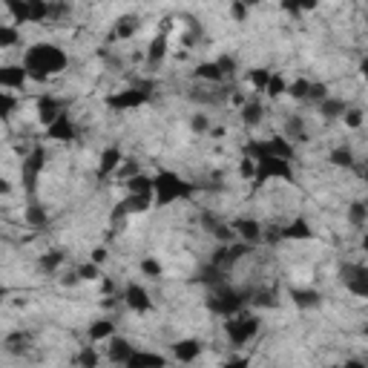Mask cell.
Masks as SVG:
<instances>
[{
	"instance_id": "obj_20",
	"label": "cell",
	"mask_w": 368,
	"mask_h": 368,
	"mask_svg": "<svg viewBox=\"0 0 368 368\" xmlns=\"http://www.w3.org/2000/svg\"><path fill=\"white\" fill-rule=\"evenodd\" d=\"M87 334H89L92 342H107L110 337L118 334V325H115V320H95V323L87 328Z\"/></svg>"
},
{
	"instance_id": "obj_15",
	"label": "cell",
	"mask_w": 368,
	"mask_h": 368,
	"mask_svg": "<svg viewBox=\"0 0 368 368\" xmlns=\"http://www.w3.org/2000/svg\"><path fill=\"white\" fill-rule=\"evenodd\" d=\"M121 161H124V153H121V147H107V150L101 153V159H98V176L101 179H110L118 173Z\"/></svg>"
},
{
	"instance_id": "obj_19",
	"label": "cell",
	"mask_w": 368,
	"mask_h": 368,
	"mask_svg": "<svg viewBox=\"0 0 368 368\" xmlns=\"http://www.w3.org/2000/svg\"><path fill=\"white\" fill-rule=\"evenodd\" d=\"M233 230L242 236L244 244H253L262 239V225L256 222V219H239V222H233Z\"/></svg>"
},
{
	"instance_id": "obj_10",
	"label": "cell",
	"mask_w": 368,
	"mask_h": 368,
	"mask_svg": "<svg viewBox=\"0 0 368 368\" xmlns=\"http://www.w3.org/2000/svg\"><path fill=\"white\" fill-rule=\"evenodd\" d=\"M135 348H138V346H133V339L115 334V337H110V339H107V360H110V362H115V365H124V362L133 357V351H135Z\"/></svg>"
},
{
	"instance_id": "obj_7",
	"label": "cell",
	"mask_w": 368,
	"mask_h": 368,
	"mask_svg": "<svg viewBox=\"0 0 368 368\" xmlns=\"http://www.w3.org/2000/svg\"><path fill=\"white\" fill-rule=\"evenodd\" d=\"M29 84V75L27 69H23V64H3L0 66V89L3 92H17Z\"/></svg>"
},
{
	"instance_id": "obj_8",
	"label": "cell",
	"mask_w": 368,
	"mask_h": 368,
	"mask_svg": "<svg viewBox=\"0 0 368 368\" xmlns=\"http://www.w3.org/2000/svg\"><path fill=\"white\" fill-rule=\"evenodd\" d=\"M46 138L49 141H75L78 138V127H75V121L69 118V112H61L52 124L46 127Z\"/></svg>"
},
{
	"instance_id": "obj_12",
	"label": "cell",
	"mask_w": 368,
	"mask_h": 368,
	"mask_svg": "<svg viewBox=\"0 0 368 368\" xmlns=\"http://www.w3.org/2000/svg\"><path fill=\"white\" fill-rule=\"evenodd\" d=\"M167 55H170V35L159 32L150 43H147V49H144V61L150 64V66H159Z\"/></svg>"
},
{
	"instance_id": "obj_6",
	"label": "cell",
	"mask_w": 368,
	"mask_h": 368,
	"mask_svg": "<svg viewBox=\"0 0 368 368\" xmlns=\"http://www.w3.org/2000/svg\"><path fill=\"white\" fill-rule=\"evenodd\" d=\"M150 101V87L141 84V87H130V89H121L115 95L107 98V104L115 110H138L141 104Z\"/></svg>"
},
{
	"instance_id": "obj_13",
	"label": "cell",
	"mask_w": 368,
	"mask_h": 368,
	"mask_svg": "<svg viewBox=\"0 0 368 368\" xmlns=\"http://www.w3.org/2000/svg\"><path fill=\"white\" fill-rule=\"evenodd\" d=\"M124 368H167V357L147 348H135L133 357L124 362Z\"/></svg>"
},
{
	"instance_id": "obj_17",
	"label": "cell",
	"mask_w": 368,
	"mask_h": 368,
	"mask_svg": "<svg viewBox=\"0 0 368 368\" xmlns=\"http://www.w3.org/2000/svg\"><path fill=\"white\" fill-rule=\"evenodd\" d=\"M193 78H199V81H207V84H222L228 75L222 69H219V64L216 61H202L199 66L193 69Z\"/></svg>"
},
{
	"instance_id": "obj_38",
	"label": "cell",
	"mask_w": 368,
	"mask_h": 368,
	"mask_svg": "<svg viewBox=\"0 0 368 368\" xmlns=\"http://www.w3.org/2000/svg\"><path fill=\"white\" fill-rule=\"evenodd\" d=\"M15 193V184L9 176H0V196H12Z\"/></svg>"
},
{
	"instance_id": "obj_24",
	"label": "cell",
	"mask_w": 368,
	"mask_h": 368,
	"mask_svg": "<svg viewBox=\"0 0 368 368\" xmlns=\"http://www.w3.org/2000/svg\"><path fill=\"white\" fill-rule=\"evenodd\" d=\"M346 219L357 228V230H362L365 228V222H368V207H365V202H351L348 207H346Z\"/></svg>"
},
{
	"instance_id": "obj_18",
	"label": "cell",
	"mask_w": 368,
	"mask_h": 368,
	"mask_svg": "<svg viewBox=\"0 0 368 368\" xmlns=\"http://www.w3.org/2000/svg\"><path fill=\"white\" fill-rule=\"evenodd\" d=\"M124 187H127V196H153V176H147V173H138L124 179Z\"/></svg>"
},
{
	"instance_id": "obj_2",
	"label": "cell",
	"mask_w": 368,
	"mask_h": 368,
	"mask_svg": "<svg viewBox=\"0 0 368 368\" xmlns=\"http://www.w3.org/2000/svg\"><path fill=\"white\" fill-rule=\"evenodd\" d=\"M190 196V184L173 173V170H161L159 176H153V207H170Z\"/></svg>"
},
{
	"instance_id": "obj_30",
	"label": "cell",
	"mask_w": 368,
	"mask_h": 368,
	"mask_svg": "<svg viewBox=\"0 0 368 368\" xmlns=\"http://www.w3.org/2000/svg\"><path fill=\"white\" fill-rule=\"evenodd\" d=\"M271 78V69H251L248 72V84L253 92H265V84Z\"/></svg>"
},
{
	"instance_id": "obj_32",
	"label": "cell",
	"mask_w": 368,
	"mask_h": 368,
	"mask_svg": "<svg viewBox=\"0 0 368 368\" xmlns=\"http://www.w3.org/2000/svg\"><path fill=\"white\" fill-rule=\"evenodd\" d=\"M190 127H193V133L207 135V133L213 130V121H210V115H205V112H196L193 121H190Z\"/></svg>"
},
{
	"instance_id": "obj_23",
	"label": "cell",
	"mask_w": 368,
	"mask_h": 368,
	"mask_svg": "<svg viewBox=\"0 0 368 368\" xmlns=\"http://www.w3.org/2000/svg\"><path fill=\"white\" fill-rule=\"evenodd\" d=\"M138 274L147 277V279H161L164 277V265L156 256H141L138 259Z\"/></svg>"
},
{
	"instance_id": "obj_39",
	"label": "cell",
	"mask_w": 368,
	"mask_h": 368,
	"mask_svg": "<svg viewBox=\"0 0 368 368\" xmlns=\"http://www.w3.org/2000/svg\"><path fill=\"white\" fill-rule=\"evenodd\" d=\"M342 368H368V365H365L360 357H348V360H346V365H342Z\"/></svg>"
},
{
	"instance_id": "obj_3",
	"label": "cell",
	"mask_w": 368,
	"mask_h": 368,
	"mask_svg": "<svg viewBox=\"0 0 368 368\" xmlns=\"http://www.w3.org/2000/svg\"><path fill=\"white\" fill-rule=\"evenodd\" d=\"M253 161H256L253 179H251V187H253V190L265 187L267 182H274V179H279V182H293V167H290V161L277 159V156H259V159H253Z\"/></svg>"
},
{
	"instance_id": "obj_27",
	"label": "cell",
	"mask_w": 368,
	"mask_h": 368,
	"mask_svg": "<svg viewBox=\"0 0 368 368\" xmlns=\"http://www.w3.org/2000/svg\"><path fill=\"white\" fill-rule=\"evenodd\" d=\"M339 118H342V124H346V130H362V124H365L362 107H346V112Z\"/></svg>"
},
{
	"instance_id": "obj_26",
	"label": "cell",
	"mask_w": 368,
	"mask_h": 368,
	"mask_svg": "<svg viewBox=\"0 0 368 368\" xmlns=\"http://www.w3.org/2000/svg\"><path fill=\"white\" fill-rule=\"evenodd\" d=\"M308 92H311V81L308 78H297V81H288L285 98H290V101H308Z\"/></svg>"
},
{
	"instance_id": "obj_14",
	"label": "cell",
	"mask_w": 368,
	"mask_h": 368,
	"mask_svg": "<svg viewBox=\"0 0 368 368\" xmlns=\"http://www.w3.org/2000/svg\"><path fill=\"white\" fill-rule=\"evenodd\" d=\"M64 110H61V104L55 101V98L52 95H41L38 98V107H35V115H38V124L46 130L49 124H52V121L61 115Z\"/></svg>"
},
{
	"instance_id": "obj_5",
	"label": "cell",
	"mask_w": 368,
	"mask_h": 368,
	"mask_svg": "<svg viewBox=\"0 0 368 368\" xmlns=\"http://www.w3.org/2000/svg\"><path fill=\"white\" fill-rule=\"evenodd\" d=\"M121 300H124V305L133 311V314H150L156 308L153 297H150V290H147L141 282H127L124 285V293H121Z\"/></svg>"
},
{
	"instance_id": "obj_40",
	"label": "cell",
	"mask_w": 368,
	"mask_h": 368,
	"mask_svg": "<svg viewBox=\"0 0 368 368\" xmlns=\"http://www.w3.org/2000/svg\"><path fill=\"white\" fill-rule=\"evenodd\" d=\"M337 368H342V365H337Z\"/></svg>"
},
{
	"instance_id": "obj_11",
	"label": "cell",
	"mask_w": 368,
	"mask_h": 368,
	"mask_svg": "<svg viewBox=\"0 0 368 368\" xmlns=\"http://www.w3.org/2000/svg\"><path fill=\"white\" fill-rule=\"evenodd\" d=\"M314 228L308 225V219L297 216V219H290V222L285 228H279V239H288V242H308L314 239Z\"/></svg>"
},
{
	"instance_id": "obj_28",
	"label": "cell",
	"mask_w": 368,
	"mask_h": 368,
	"mask_svg": "<svg viewBox=\"0 0 368 368\" xmlns=\"http://www.w3.org/2000/svg\"><path fill=\"white\" fill-rule=\"evenodd\" d=\"M328 161L334 167H354V161H360V159H354V153L348 150V147H337V150H331Z\"/></svg>"
},
{
	"instance_id": "obj_31",
	"label": "cell",
	"mask_w": 368,
	"mask_h": 368,
	"mask_svg": "<svg viewBox=\"0 0 368 368\" xmlns=\"http://www.w3.org/2000/svg\"><path fill=\"white\" fill-rule=\"evenodd\" d=\"M75 277H78L81 282H98V279H101V267L92 265V262L78 265V267H75Z\"/></svg>"
},
{
	"instance_id": "obj_1",
	"label": "cell",
	"mask_w": 368,
	"mask_h": 368,
	"mask_svg": "<svg viewBox=\"0 0 368 368\" xmlns=\"http://www.w3.org/2000/svg\"><path fill=\"white\" fill-rule=\"evenodd\" d=\"M23 69H27L29 81L46 84L49 78L69 69V55L55 43H35V46H27V52H23Z\"/></svg>"
},
{
	"instance_id": "obj_34",
	"label": "cell",
	"mask_w": 368,
	"mask_h": 368,
	"mask_svg": "<svg viewBox=\"0 0 368 368\" xmlns=\"http://www.w3.org/2000/svg\"><path fill=\"white\" fill-rule=\"evenodd\" d=\"M253 170H256V161H253L251 156H242V159H239V176H242L244 182L253 179Z\"/></svg>"
},
{
	"instance_id": "obj_25",
	"label": "cell",
	"mask_w": 368,
	"mask_h": 368,
	"mask_svg": "<svg viewBox=\"0 0 368 368\" xmlns=\"http://www.w3.org/2000/svg\"><path fill=\"white\" fill-rule=\"evenodd\" d=\"M75 368H101V351H98L95 346H84L75 357Z\"/></svg>"
},
{
	"instance_id": "obj_22",
	"label": "cell",
	"mask_w": 368,
	"mask_h": 368,
	"mask_svg": "<svg viewBox=\"0 0 368 368\" xmlns=\"http://www.w3.org/2000/svg\"><path fill=\"white\" fill-rule=\"evenodd\" d=\"M20 41H23L20 27H15V23H0V49H15V46H20Z\"/></svg>"
},
{
	"instance_id": "obj_4",
	"label": "cell",
	"mask_w": 368,
	"mask_h": 368,
	"mask_svg": "<svg viewBox=\"0 0 368 368\" xmlns=\"http://www.w3.org/2000/svg\"><path fill=\"white\" fill-rule=\"evenodd\" d=\"M225 334H228V342L233 348H242V346H248V342L259 334V316L253 314H233L228 316V323H225Z\"/></svg>"
},
{
	"instance_id": "obj_9",
	"label": "cell",
	"mask_w": 368,
	"mask_h": 368,
	"mask_svg": "<svg viewBox=\"0 0 368 368\" xmlns=\"http://www.w3.org/2000/svg\"><path fill=\"white\" fill-rule=\"evenodd\" d=\"M205 354V346L196 337H184V339H176L173 342V360L176 362H184V365H190V362H196Z\"/></svg>"
},
{
	"instance_id": "obj_29",
	"label": "cell",
	"mask_w": 368,
	"mask_h": 368,
	"mask_svg": "<svg viewBox=\"0 0 368 368\" xmlns=\"http://www.w3.org/2000/svg\"><path fill=\"white\" fill-rule=\"evenodd\" d=\"M290 297H293V302H297V308H316L323 300L316 290H293Z\"/></svg>"
},
{
	"instance_id": "obj_33",
	"label": "cell",
	"mask_w": 368,
	"mask_h": 368,
	"mask_svg": "<svg viewBox=\"0 0 368 368\" xmlns=\"http://www.w3.org/2000/svg\"><path fill=\"white\" fill-rule=\"evenodd\" d=\"M15 110H17L15 92H0V118H9Z\"/></svg>"
},
{
	"instance_id": "obj_36",
	"label": "cell",
	"mask_w": 368,
	"mask_h": 368,
	"mask_svg": "<svg viewBox=\"0 0 368 368\" xmlns=\"http://www.w3.org/2000/svg\"><path fill=\"white\" fill-rule=\"evenodd\" d=\"M230 17H236L239 23H244V20H248V15H251V9L248 6H244V3H230Z\"/></svg>"
},
{
	"instance_id": "obj_35",
	"label": "cell",
	"mask_w": 368,
	"mask_h": 368,
	"mask_svg": "<svg viewBox=\"0 0 368 368\" xmlns=\"http://www.w3.org/2000/svg\"><path fill=\"white\" fill-rule=\"evenodd\" d=\"M107 259H110V251L104 248V244H95V248L89 251V262H92V265H98V267H104V265H107Z\"/></svg>"
},
{
	"instance_id": "obj_21",
	"label": "cell",
	"mask_w": 368,
	"mask_h": 368,
	"mask_svg": "<svg viewBox=\"0 0 368 368\" xmlns=\"http://www.w3.org/2000/svg\"><path fill=\"white\" fill-rule=\"evenodd\" d=\"M285 89H288V78L282 72H271V78L265 84V98L267 101H279V98H285Z\"/></svg>"
},
{
	"instance_id": "obj_37",
	"label": "cell",
	"mask_w": 368,
	"mask_h": 368,
	"mask_svg": "<svg viewBox=\"0 0 368 368\" xmlns=\"http://www.w3.org/2000/svg\"><path fill=\"white\" fill-rule=\"evenodd\" d=\"M222 368H251V360H248V357H236V354H233Z\"/></svg>"
},
{
	"instance_id": "obj_16",
	"label": "cell",
	"mask_w": 368,
	"mask_h": 368,
	"mask_svg": "<svg viewBox=\"0 0 368 368\" xmlns=\"http://www.w3.org/2000/svg\"><path fill=\"white\" fill-rule=\"evenodd\" d=\"M239 115H242V121H244L248 127H259L262 121H265V104L259 101V98L248 95V101L239 107Z\"/></svg>"
}]
</instances>
